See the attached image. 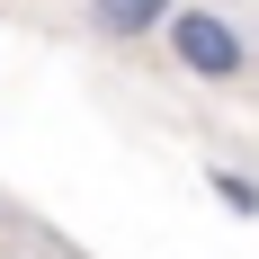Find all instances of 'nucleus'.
Wrapping results in <instances>:
<instances>
[{"label": "nucleus", "mask_w": 259, "mask_h": 259, "mask_svg": "<svg viewBox=\"0 0 259 259\" xmlns=\"http://www.w3.org/2000/svg\"><path fill=\"white\" fill-rule=\"evenodd\" d=\"M161 36H170V63L197 72V80H241V72H250V45H241L214 9H170Z\"/></svg>", "instance_id": "f257e3e1"}, {"label": "nucleus", "mask_w": 259, "mask_h": 259, "mask_svg": "<svg viewBox=\"0 0 259 259\" xmlns=\"http://www.w3.org/2000/svg\"><path fill=\"white\" fill-rule=\"evenodd\" d=\"M170 9H179V0H90V18H99V36H152L161 18H170Z\"/></svg>", "instance_id": "f03ea898"}, {"label": "nucleus", "mask_w": 259, "mask_h": 259, "mask_svg": "<svg viewBox=\"0 0 259 259\" xmlns=\"http://www.w3.org/2000/svg\"><path fill=\"white\" fill-rule=\"evenodd\" d=\"M214 197L233 214H259V179H241V170H214Z\"/></svg>", "instance_id": "7ed1b4c3"}]
</instances>
